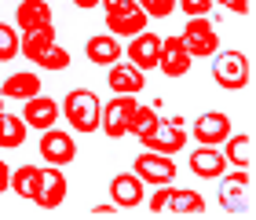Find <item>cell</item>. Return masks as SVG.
Returning <instances> with one entry per match:
<instances>
[{
	"instance_id": "obj_32",
	"label": "cell",
	"mask_w": 256,
	"mask_h": 220,
	"mask_svg": "<svg viewBox=\"0 0 256 220\" xmlns=\"http://www.w3.org/2000/svg\"><path fill=\"white\" fill-rule=\"evenodd\" d=\"M128 4H132V0H99L102 15H106V11H121V8H128Z\"/></svg>"
},
{
	"instance_id": "obj_29",
	"label": "cell",
	"mask_w": 256,
	"mask_h": 220,
	"mask_svg": "<svg viewBox=\"0 0 256 220\" xmlns=\"http://www.w3.org/2000/svg\"><path fill=\"white\" fill-rule=\"evenodd\" d=\"M139 8L146 11V19H168L176 11V0H139Z\"/></svg>"
},
{
	"instance_id": "obj_15",
	"label": "cell",
	"mask_w": 256,
	"mask_h": 220,
	"mask_svg": "<svg viewBox=\"0 0 256 220\" xmlns=\"http://www.w3.org/2000/svg\"><path fill=\"white\" fill-rule=\"evenodd\" d=\"M106 88L114 96H139V92L146 88V74L132 63L121 66V59H118V63H110V70H106Z\"/></svg>"
},
{
	"instance_id": "obj_22",
	"label": "cell",
	"mask_w": 256,
	"mask_h": 220,
	"mask_svg": "<svg viewBox=\"0 0 256 220\" xmlns=\"http://www.w3.org/2000/svg\"><path fill=\"white\" fill-rule=\"evenodd\" d=\"M220 150H224L227 165H238V169L252 165V136L249 132H230L227 140L220 143Z\"/></svg>"
},
{
	"instance_id": "obj_28",
	"label": "cell",
	"mask_w": 256,
	"mask_h": 220,
	"mask_svg": "<svg viewBox=\"0 0 256 220\" xmlns=\"http://www.w3.org/2000/svg\"><path fill=\"white\" fill-rule=\"evenodd\" d=\"M154 125H158V107H143V103H139L136 107V121H132V136L139 140V136L150 132Z\"/></svg>"
},
{
	"instance_id": "obj_6",
	"label": "cell",
	"mask_w": 256,
	"mask_h": 220,
	"mask_svg": "<svg viewBox=\"0 0 256 220\" xmlns=\"http://www.w3.org/2000/svg\"><path fill=\"white\" fill-rule=\"evenodd\" d=\"M220 205H224L227 213H249V187H252V176L249 169H230L220 176Z\"/></svg>"
},
{
	"instance_id": "obj_4",
	"label": "cell",
	"mask_w": 256,
	"mask_h": 220,
	"mask_svg": "<svg viewBox=\"0 0 256 220\" xmlns=\"http://www.w3.org/2000/svg\"><path fill=\"white\" fill-rule=\"evenodd\" d=\"M183 118H158V125L150 132L139 136V143H143L146 150H158V154H180L183 147H187V129H183Z\"/></svg>"
},
{
	"instance_id": "obj_18",
	"label": "cell",
	"mask_w": 256,
	"mask_h": 220,
	"mask_svg": "<svg viewBox=\"0 0 256 220\" xmlns=\"http://www.w3.org/2000/svg\"><path fill=\"white\" fill-rule=\"evenodd\" d=\"M84 59L92 66H110L121 59V41L110 37V33H92L84 41Z\"/></svg>"
},
{
	"instance_id": "obj_11",
	"label": "cell",
	"mask_w": 256,
	"mask_h": 220,
	"mask_svg": "<svg viewBox=\"0 0 256 220\" xmlns=\"http://www.w3.org/2000/svg\"><path fill=\"white\" fill-rule=\"evenodd\" d=\"M187 169L194 172L198 180H220L227 172V158H224V150H220V147L198 143L190 154H187Z\"/></svg>"
},
{
	"instance_id": "obj_5",
	"label": "cell",
	"mask_w": 256,
	"mask_h": 220,
	"mask_svg": "<svg viewBox=\"0 0 256 220\" xmlns=\"http://www.w3.org/2000/svg\"><path fill=\"white\" fill-rule=\"evenodd\" d=\"M183 48L190 52V59H212L220 52V37H216V26L208 15H194L187 19V26H183Z\"/></svg>"
},
{
	"instance_id": "obj_2",
	"label": "cell",
	"mask_w": 256,
	"mask_h": 220,
	"mask_svg": "<svg viewBox=\"0 0 256 220\" xmlns=\"http://www.w3.org/2000/svg\"><path fill=\"white\" fill-rule=\"evenodd\" d=\"M136 96H110L106 103H99V129L110 136V140H124L132 136V121H136Z\"/></svg>"
},
{
	"instance_id": "obj_27",
	"label": "cell",
	"mask_w": 256,
	"mask_h": 220,
	"mask_svg": "<svg viewBox=\"0 0 256 220\" xmlns=\"http://www.w3.org/2000/svg\"><path fill=\"white\" fill-rule=\"evenodd\" d=\"M37 66H44V70H66V66H70V52L62 48L59 41H55L52 48L40 55V63H37Z\"/></svg>"
},
{
	"instance_id": "obj_7",
	"label": "cell",
	"mask_w": 256,
	"mask_h": 220,
	"mask_svg": "<svg viewBox=\"0 0 256 220\" xmlns=\"http://www.w3.org/2000/svg\"><path fill=\"white\" fill-rule=\"evenodd\" d=\"M132 172L143 183H172L176 180V161H172V154H158V150H146L143 147V154H136L132 158Z\"/></svg>"
},
{
	"instance_id": "obj_16",
	"label": "cell",
	"mask_w": 256,
	"mask_h": 220,
	"mask_svg": "<svg viewBox=\"0 0 256 220\" xmlns=\"http://www.w3.org/2000/svg\"><path fill=\"white\" fill-rule=\"evenodd\" d=\"M124 55H128V63H132V66H139V70H154V66H158V55H161V37H158V33H136V37L132 41H128V48H121Z\"/></svg>"
},
{
	"instance_id": "obj_21",
	"label": "cell",
	"mask_w": 256,
	"mask_h": 220,
	"mask_svg": "<svg viewBox=\"0 0 256 220\" xmlns=\"http://www.w3.org/2000/svg\"><path fill=\"white\" fill-rule=\"evenodd\" d=\"M55 44V26H40V30H26L18 37V55H26V59L37 66L40 63V55L48 52Z\"/></svg>"
},
{
	"instance_id": "obj_30",
	"label": "cell",
	"mask_w": 256,
	"mask_h": 220,
	"mask_svg": "<svg viewBox=\"0 0 256 220\" xmlns=\"http://www.w3.org/2000/svg\"><path fill=\"white\" fill-rule=\"evenodd\" d=\"M176 8L187 19H194V15H208V11H212V0H176Z\"/></svg>"
},
{
	"instance_id": "obj_35",
	"label": "cell",
	"mask_w": 256,
	"mask_h": 220,
	"mask_svg": "<svg viewBox=\"0 0 256 220\" xmlns=\"http://www.w3.org/2000/svg\"><path fill=\"white\" fill-rule=\"evenodd\" d=\"M77 8H84V11H92V8H99V0H74Z\"/></svg>"
},
{
	"instance_id": "obj_26",
	"label": "cell",
	"mask_w": 256,
	"mask_h": 220,
	"mask_svg": "<svg viewBox=\"0 0 256 220\" xmlns=\"http://www.w3.org/2000/svg\"><path fill=\"white\" fill-rule=\"evenodd\" d=\"M18 37L22 33L11 22H0V63H11L18 55Z\"/></svg>"
},
{
	"instance_id": "obj_3",
	"label": "cell",
	"mask_w": 256,
	"mask_h": 220,
	"mask_svg": "<svg viewBox=\"0 0 256 220\" xmlns=\"http://www.w3.org/2000/svg\"><path fill=\"white\" fill-rule=\"evenodd\" d=\"M212 81H216L224 92H242V88H249V81H252L249 55H242V52H216V55H212Z\"/></svg>"
},
{
	"instance_id": "obj_9",
	"label": "cell",
	"mask_w": 256,
	"mask_h": 220,
	"mask_svg": "<svg viewBox=\"0 0 256 220\" xmlns=\"http://www.w3.org/2000/svg\"><path fill=\"white\" fill-rule=\"evenodd\" d=\"M230 132H234V129H230V118L224 110H205V114H198V118L190 121L187 136H194V140L205 143V147H220Z\"/></svg>"
},
{
	"instance_id": "obj_19",
	"label": "cell",
	"mask_w": 256,
	"mask_h": 220,
	"mask_svg": "<svg viewBox=\"0 0 256 220\" xmlns=\"http://www.w3.org/2000/svg\"><path fill=\"white\" fill-rule=\"evenodd\" d=\"M18 33L26 30H40V26H52V8L48 0H22L15 8V22H11Z\"/></svg>"
},
{
	"instance_id": "obj_25",
	"label": "cell",
	"mask_w": 256,
	"mask_h": 220,
	"mask_svg": "<svg viewBox=\"0 0 256 220\" xmlns=\"http://www.w3.org/2000/svg\"><path fill=\"white\" fill-rule=\"evenodd\" d=\"M202 209H205V198L198 191H190V187H172L165 213H187V216H194V213H202Z\"/></svg>"
},
{
	"instance_id": "obj_37",
	"label": "cell",
	"mask_w": 256,
	"mask_h": 220,
	"mask_svg": "<svg viewBox=\"0 0 256 220\" xmlns=\"http://www.w3.org/2000/svg\"><path fill=\"white\" fill-rule=\"evenodd\" d=\"M212 4H227V0H212Z\"/></svg>"
},
{
	"instance_id": "obj_12",
	"label": "cell",
	"mask_w": 256,
	"mask_h": 220,
	"mask_svg": "<svg viewBox=\"0 0 256 220\" xmlns=\"http://www.w3.org/2000/svg\"><path fill=\"white\" fill-rule=\"evenodd\" d=\"M59 103H55L52 96H44V92H37V96H30V99H22V121L30 125V129H52L55 121H59Z\"/></svg>"
},
{
	"instance_id": "obj_23",
	"label": "cell",
	"mask_w": 256,
	"mask_h": 220,
	"mask_svg": "<svg viewBox=\"0 0 256 220\" xmlns=\"http://www.w3.org/2000/svg\"><path fill=\"white\" fill-rule=\"evenodd\" d=\"M26 136H30V125L22 121V114H0V147L4 150H15L26 143Z\"/></svg>"
},
{
	"instance_id": "obj_34",
	"label": "cell",
	"mask_w": 256,
	"mask_h": 220,
	"mask_svg": "<svg viewBox=\"0 0 256 220\" xmlns=\"http://www.w3.org/2000/svg\"><path fill=\"white\" fill-rule=\"evenodd\" d=\"M92 213H96V216H114V213H118V205H106V202H102V205H96V209H92Z\"/></svg>"
},
{
	"instance_id": "obj_24",
	"label": "cell",
	"mask_w": 256,
	"mask_h": 220,
	"mask_svg": "<svg viewBox=\"0 0 256 220\" xmlns=\"http://www.w3.org/2000/svg\"><path fill=\"white\" fill-rule=\"evenodd\" d=\"M37 180H40V165H18V169H11V180H8V187L18 194V198H33V191H37Z\"/></svg>"
},
{
	"instance_id": "obj_8",
	"label": "cell",
	"mask_w": 256,
	"mask_h": 220,
	"mask_svg": "<svg viewBox=\"0 0 256 220\" xmlns=\"http://www.w3.org/2000/svg\"><path fill=\"white\" fill-rule=\"evenodd\" d=\"M37 150H40V158H44V165H70V161L77 158V140L70 136L66 129H44L40 132V143H37Z\"/></svg>"
},
{
	"instance_id": "obj_33",
	"label": "cell",
	"mask_w": 256,
	"mask_h": 220,
	"mask_svg": "<svg viewBox=\"0 0 256 220\" xmlns=\"http://www.w3.org/2000/svg\"><path fill=\"white\" fill-rule=\"evenodd\" d=\"M8 180H11V169H8V161L0 158V194L8 191Z\"/></svg>"
},
{
	"instance_id": "obj_31",
	"label": "cell",
	"mask_w": 256,
	"mask_h": 220,
	"mask_svg": "<svg viewBox=\"0 0 256 220\" xmlns=\"http://www.w3.org/2000/svg\"><path fill=\"white\" fill-rule=\"evenodd\" d=\"M224 8H230L234 15H249V11H252V4H249V0H227Z\"/></svg>"
},
{
	"instance_id": "obj_36",
	"label": "cell",
	"mask_w": 256,
	"mask_h": 220,
	"mask_svg": "<svg viewBox=\"0 0 256 220\" xmlns=\"http://www.w3.org/2000/svg\"><path fill=\"white\" fill-rule=\"evenodd\" d=\"M0 114H4V96H0Z\"/></svg>"
},
{
	"instance_id": "obj_20",
	"label": "cell",
	"mask_w": 256,
	"mask_h": 220,
	"mask_svg": "<svg viewBox=\"0 0 256 220\" xmlns=\"http://www.w3.org/2000/svg\"><path fill=\"white\" fill-rule=\"evenodd\" d=\"M40 92V74L37 70H15L0 81V96L4 99H30Z\"/></svg>"
},
{
	"instance_id": "obj_1",
	"label": "cell",
	"mask_w": 256,
	"mask_h": 220,
	"mask_svg": "<svg viewBox=\"0 0 256 220\" xmlns=\"http://www.w3.org/2000/svg\"><path fill=\"white\" fill-rule=\"evenodd\" d=\"M66 114V125L74 132H96L99 129V96L92 88H70L66 99L59 103Z\"/></svg>"
},
{
	"instance_id": "obj_13",
	"label": "cell",
	"mask_w": 256,
	"mask_h": 220,
	"mask_svg": "<svg viewBox=\"0 0 256 220\" xmlns=\"http://www.w3.org/2000/svg\"><path fill=\"white\" fill-rule=\"evenodd\" d=\"M110 198H114L118 209H136L146 198V183L136 172H114L110 176Z\"/></svg>"
},
{
	"instance_id": "obj_14",
	"label": "cell",
	"mask_w": 256,
	"mask_h": 220,
	"mask_svg": "<svg viewBox=\"0 0 256 220\" xmlns=\"http://www.w3.org/2000/svg\"><path fill=\"white\" fill-rule=\"evenodd\" d=\"M146 11L139 8V0H132L128 8L121 11H106V33L110 37H136V33L146 30Z\"/></svg>"
},
{
	"instance_id": "obj_10",
	"label": "cell",
	"mask_w": 256,
	"mask_h": 220,
	"mask_svg": "<svg viewBox=\"0 0 256 220\" xmlns=\"http://www.w3.org/2000/svg\"><path fill=\"white\" fill-rule=\"evenodd\" d=\"M37 202V209H59L66 202V176L59 165H44L40 169V180H37V191H33V198Z\"/></svg>"
},
{
	"instance_id": "obj_17",
	"label": "cell",
	"mask_w": 256,
	"mask_h": 220,
	"mask_svg": "<svg viewBox=\"0 0 256 220\" xmlns=\"http://www.w3.org/2000/svg\"><path fill=\"white\" fill-rule=\"evenodd\" d=\"M158 66L165 77H183L190 70V52L183 48V37H161V55H158Z\"/></svg>"
}]
</instances>
